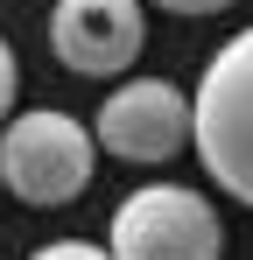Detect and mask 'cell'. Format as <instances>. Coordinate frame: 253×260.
<instances>
[{
	"instance_id": "52a82bcc",
	"label": "cell",
	"mask_w": 253,
	"mask_h": 260,
	"mask_svg": "<svg viewBox=\"0 0 253 260\" xmlns=\"http://www.w3.org/2000/svg\"><path fill=\"white\" fill-rule=\"evenodd\" d=\"M14 91H21V63H14V49L0 43V120H7V106H14Z\"/></svg>"
},
{
	"instance_id": "7a4b0ae2",
	"label": "cell",
	"mask_w": 253,
	"mask_h": 260,
	"mask_svg": "<svg viewBox=\"0 0 253 260\" xmlns=\"http://www.w3.org/2000/svg\"><path fill=\"white\" fill-rule=\"evenodd\" d=\"M91 162H99V141L71 113H21V120H7V134H0V183L21 204H42V211L84 197Z\"/></svg>"
},
{
	"instance_id": "3957f363",
	"label": "cell",
	"mask_w": 253,
	"mask_h": 260,
	"mask_svg": "<svg viewBox=\"0 0 253 260\" xmlns=\"http://www.w3.org/2000/svg\"><path fill=\"white\" fill-rule=\"evenodd\" d=\"M113 260H218L225 253V225L211 211V197L183 183H148L113 211Z\"/></svg>"
},
{
	"instance_id": "277c9868",
	"label": "cell",
	"mask_w": 253,
	"mask_h": 260,
	"mask_svg": "<svg viewBox=\"0 0 253 260\" xmlns=\"http://www.w3.org/2000/svg\"><path fill=\"white\" fill-rule=\"evenodd\" d=\"M91 141L120 162H169V155L190 148V99L169 78H134L99 106Z\"/></svg>"
},
{
	"instance_id": "ba28073f",
	"label": "cell",
	"mask_w": 253,
	"mask_h": 260,
	"mask_svg": "<svg viewBox=\"0 0 253 260\" xmlns=\"http://www.w3.org/2000/svg\"><path fill=\"white\" fill-rule=\"evenodd\" d=\"M155 7H169V14H183V21H204V14H225L232 0H155Z\"/></svg>"
},
{
	"instance_id": "6da1fadb",
	"label": "cell",
	"mask_w": 253,
	"mask_h": 260,
	"mask_svg": "<svg viewBox=\"0 0 253 260\" xmlns=\"http://www.w3.org/2000/svg\"><path fill=\"white\" fill-rule=\"evenodd\" d=\"M190 148L225 197L253 211V28H239L197 78L190 99Z\"/></svg>"
},
{
	"instance_id": "8992f818",
	"label": "cell",
	"mask_w": 253,
	"mask_h": 260,
	"mask_svg": "<svg viewBox=\"0 0 253 260\" xmlns=\"http://www.w3.org/2000/svg\"><path fill=\"white\" fill-rule=\"evenodd\" d=\"M28 260H113V253L91 246V239H56V246H36Z\"/></svg>"
},
{
	"instance_id": "5b68a950",
	"label": "cell",
	"mask_w": 253,
	"mask_h": 260,
	"mask_svg": "<svg viewBox=\"0 0 253 260\" xmlns=\"http://www.w3.org/2000/svg\"><path fill=\"white\" fill-rule=\"evenodd\" d=\"M148 43L141 0H56L49 14V49L78 78H120Z\"/></svg>"
}]
</instances>
